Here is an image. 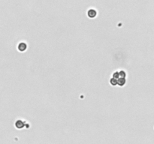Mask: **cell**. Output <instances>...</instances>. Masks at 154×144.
<instances>
[{
  "instance_id": "1",
  "label": "cell",
  "mask_w": 154,
  "mask_h": 144,
  "mask_svg": "<svg viewBox=\"0 0 154 144\" xmlns=\"http://www.w3.org/2000/svg\"><path fill=\"white\" fill-rule=\"evenodd\" d=\"M17 49H18V50L20 52H24V51H26L27 49V45L26 43L20 42L18 44V46H17Z\"/></svg>"
},
{
  "instance_id": "4",
  "label": "cell",
  "mask_w": 154,
  "mask_h": 144,
  "mask_svg": "<svg viewBox=\"0 0 154 144\" xmlns=\"http://www.w3.org/2000/svg\"><path fill=\"white\" fill-rule=\"evenodd\" d=\"M117 85L118 86H123L125 84H126V78L125 77H120V78H119L117 80Z\"/></svg>"
},
{
  "instance_id": "2",
  "label": "cell",
  "mask_w": 154,
  "mask_h": 144,
  "mask_svg": "<svg viewBox=\"0 0 154 144\" xmlns=\"http://www.w3.org/2000/svg\"><path fill=\"white\" fill-rule=\"evenodd\" d=\"M15 127L18 129H22L25 127V122L21 119L17 120L15 122Z\"/></svg>"
},
{
  "instance_id": "5",
  "label": "cell",
  "mask_w": 154,
  "mask_h": 144,
  "mask_svg": "<svg viewBox=\"0 0 154 144\" xmlns=\"http://www.w3.org/2000/svg\"><path fill=\"white\" fill-rule=\"evenodd\" d=\"M110 83L111 84L112 86H117V83H117V79H115V78H113V77H112V78L110 80Z\"/></svg>"
},
{
  "instance_id": "3",
  "label": "cell",
  "mask_w": 154,
  "mask_h": 144,
  "mask_svg": "<svg viewBox=\"0 0 154 144\" xmlns=\"http://www.w3.org/2000/svg\"><path fill=\"white\" fill-rule=\"evenodd\" d=\"M87 14H88V17H90V18H94L96 14H97V12H96V11L94 10V9H89L87 12Z\"/></svg>"
}]
</instances>
